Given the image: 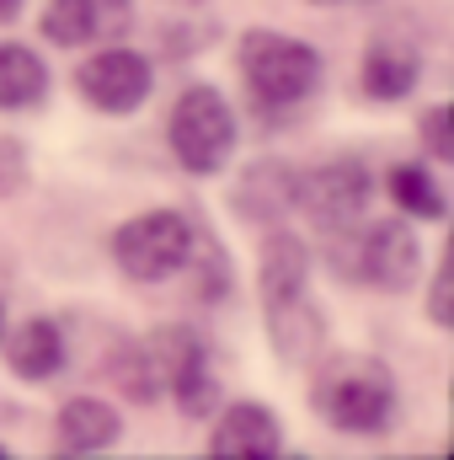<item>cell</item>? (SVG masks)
<instances>
[{"instance_id": "11", "label": "cell", "mask_w": 454, "mask_h": 460, "mask_svg": "<svg viewBox=\"0 0 454 460\" xmlns=\"http://www.w3.org/2000/svg\"><path fill=\"white\" fill-rule=\"evenodd\" d=\"M54 434H59V450H65V456H102L108 445H118L123 423H118V412L108 402H97V396H70V402L59 407Z\"/></svg>"}, {"instance_id": "22", "label": "cell", "mask_w": 454, "mask_h": 460, "mask_svg": "<svg viewBox=\"0 0 454 460\" xmlns=\"http://www.w3.org/2000/svg\"><path fill=\"white\" fill-rule=\"evenodd\" d=\"M0 338H5V311H0Z\"/></svg>"}, {"instance_id": "5", "label": "cell", "mask_w": 454, "mask_h": 460, "mask_svg": "<svg viewBox=\"0 0 454 460\" xmlns=\"http://www.w3.org/2000/svg\"><path fill=\"white\" fill-rule=\"evenodd\" d=\"M193 257V226L177 209H150L113 230V262L134 284H161Z\"/></svg>"}, {"instance_id": "13", "label": "cell", "mask_w": 454, "mask_h": 460, "mask_svg": "<svg viewBox=\"0 0 454 460\" xmlns=\"http://www.w3.org/2000/svg\"><path fill=\"white\" fill-rule=\"evenodd\" d=\"M5 358H11V375H16V380H48V375H59V364H65V338H59V327H54L48 316H32V322L16 327Z\"/></svg>"}, {"instance_id": "12", "label": "cell", "mask_w": 454, "mask_h": 460, "mask_svg": "<svg viewBox=\"0 0 454 460\" xmlns=\"http://www.w3.org/2000/svg\"><path fill=\"white\" fill-rule=\"evenodd\" d=\"M289 204H294V172L278 166V161H257L235 188V209L257 226H273Z\"/></svg>"}, {"instance_id": "3", "label": "cell", "mask_w": 454, "mask_h": 460, "mask_svg": "<svg viewBox=\"0 0 454 460\" xmlns=\"http://www.w3.org/2000/svg\"><path fill=\"white\" fill-rule=\"evenodd\" d=\"M240 75H246V92L262 108H294V102H305L316 92L321 54L310 43H300V38H284V32H246Z\"/></svg>"}, {"instance_id": "7", "label": "cell", "mask_w": 454, "mask_h": 460, "mask_svg": "<svg viewBox=\"0 0 454 460\" xmlns=\"http://www.w3.org/2000/svg\"><path fill=\"white\" fill-rule=\"evenodd\" d=\"M75 86H81V97H86L97 113H134V108L150 97L155 75H150L144 54H134V49H102V54H92V59L81 65Z\"/></svg>"}, {"instance_id": "15", "label": "cell", "mask_w": 454, "mask_h": 460, "mask_svg": "<svg viewBox=\"0 0 454 460\" xmlns=\"http://www.w3.org/2000/svg\"><path fill=\"white\" fill-rule=\"evenodd\" d=\"M166 391L182 402L188 418H204V412H214V402H220V385H214V369H209V348L198 343L193 332H188V343H182L171 375H166Z\"/></svg>"}, {"instance_id": "18", "label": "cell", "mask_w": 454, "mask_h": 460, "mask_svg": "<svg viewBox=\"0 0 454 460\" xmlns=\"http://www.w3.org/2000/svg\"><path fill=\"white\" fill-rule=\"evenodd\" d=\"M423 139H428V150H433L439 161H454V139H450V108H428V118H423Z\"/></svg>"}, {"instance_id": "1", "label": "cell", "mask_w": 454, "mask_h": 460, "mask_svg": "<svg viewBox=\"0 0 454 460\" xmlns=\"http://www.w3.org/2000/svg\"><path fill=\"white\" fill-rule=\"evenodd\" d=\"M316 412L342 429V434H385L396 418V380L380 358L363 353H332L316 369V391H310Z\"/></svg>"}, {"instance_id": "4", "label": "cell", "mask_w": 454, "mask_h": 460, "mask_svg": "<svg viewBox=\"0 0 454 460\" xmlns=\"http://www.w3.org/2000/svg\"><path fill=\"white\" fill-rule=\"evenodd\" d=\"M166 139H171V155L182 161V172L214 177L235 150V113L214 86H188L182 102L171 108Z\"/></svg>"}, {"instance_id": "23", "label": "cell", "mask_w": 454, "mask_h": 460, "mask_svg": "<svg viewBox=\"0 0 454 460\" xmlns=\"http://www.w3.org/2000/svg\"><path fill=\"white\" fill-rule=\"evenodd\" d=\"M0 456H5V450H0Z\"/></svg>"}, {"instance_id": "21", "label": "cell", "mask_w": 454, "mask_h": 460, "mask_svg": "<svg viewBox=\"0 0 454 460\" xmlns=\"http://www.w3.org/2000/svg\"><path fill=\"white\" fill-rule=\"evenodd\" d=\"M316 5H369V0H316Z\"/></svg>"}, {"instance_id": "17", "label": "cell", "mask_w": 454, "mask_h": 460, "mask_svg": "<svg viewBox=\"0 0 454 460\" xmlns=\"http://www.w3.org/2000/svg\"><path fill=\"white\" fill-rule=\"evenodd\" d=\"M390 199H396L401 215H412V220H444V209H450V204H444V188H439L423 166H406V161L390 172Z\"/></svg>"}, {"instance_id": "9", "label": "cell", "mask_w": 454, "mask_h": 460, "mask_svg": "<svg viewBox=\"0 0 454 460\" xmlns=\"http://www.w3.org/2000/svg\"><path fill=\"white\" fill-rule=\"evenodd\" d=\"M128 27H134V0H48L43 11V38L59 49L108 43Z\"/></svg>"}, {"instance_id": "6", "label": "cell", "mask_w": 454, "mask_h": 460, "mask_svg": "<svg viewBox=\"0 0 454 460\" xmlns=\"http://www.w3.org/2000/svg\"><path fill=\"white\" fill-rule=\"evenodd\" d=\"M369 193H374V177L363 161H327L294 182V204L316 230H353L369 209Z\"/></svg>"}, {"instance_id": "19", "label": "cell", "mask_w": 454, "mask_h": 460, "mask_svg": "<svg viewBox=\"0 0 454 460\" xmlns=\"http://www.w3.org/2000/svg\"><path fill=\"white\" fill-rule=\"evenodd\" d=\"M428 311H433V327H450V273L433 279V305Z\"/></svg>"}, {"instance_id": "8", "label": "cell", "mask_w": 454, "mask_h": 460, "mask_svg": "<svg viewBox=\"0 0 454 460\" xmlns=\"http://www.w3.org/2000/svg\"><path fill=\"white\" fill-rule=\"evenodd\" d=\"M417 268H423V246L417 235L401 226V220H380L358 235V279L385 289V295H401L417 284Z\"/></svg>"}, {"instance_id": "10", "label": "cell", "mask_w": 454, "mask_h": 460, "mask_svg": "<svg viewBox=\"0 0 454 460\" xmlns=\"http://www.w3.org/2000/svg\"><path fill=\"white\" fill-rule=\"evenodd\" d=\"M209 456L220 460H278L284 456V429L262 402H235L209 434Z\"/></svg>"}, {"instance_id": "20", "label": "cell", "mask_w": 454, "mask_h": 460, "mask_svg": "<svg viewBox=\"0 0 454 460\" xmlns=\"http://www.w3.org/2000/svg\"><path fill=\"white\" fill-rule=\"evenodd\" d=\"M16 11H22V0H0V22H16Z\"/></svg>"}, {"instance_id": "14", "label": "cell", "mask_w": 454, "mask_h": 460, "mask_svg": "<svg viewBox=\"0 0 454 460\" xmlns=\"http://www.w3.org/2000/svg\"><path fill=\"white\" fill-rule=\"evenodd\" d=\"M48 97V65L27 43H0V113L38 108Z\"/></svg>"}, {"instance_id": "16", "label": "cell", "mask_w": 454, "mask_h": 460, "mask_svg": "<svg viewBox=\"0 0 454 460\" xmlns=\"http://www.w3.org/2000/svg\"><path fill=\"white\" fill-rule=\"evenodd\" d=\"M417 75H423V59H417L412 49H401V43H380V49L363 54V92L380 97V102L412 97Z\"/></svg>"}, {"instance_id": "2", "label": "cell", "mask_w": 454, "mask_h": 460, "mask_svg": "<svg viewBox=\"0 0 454 460\" xmlns=\"http://www.w3.org/2000/svg\"><path fill=\"white\" fill-rule=\"evenodd\" d=\"M305 279H310V257L289 230H273L262 241V311L273 327L278 353L300 358L316 338V311L305 305Z\"/></svg>"}]
</instances>
